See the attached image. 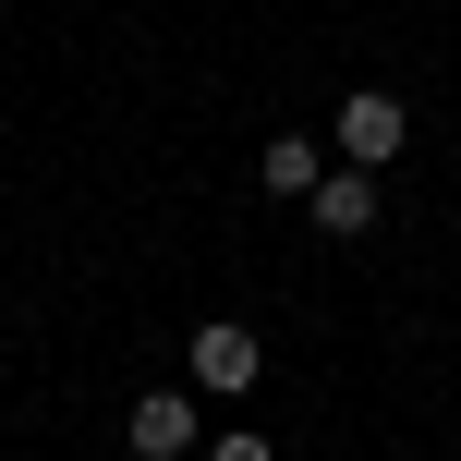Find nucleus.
<instances>
[{
  "label": "nucleus",
  "mask_w": 461,
  "mask_h": 461,
  "mask_svg": "<svg viewBox=\"0 0 461 461\" xmlns=\"http://www.w3.org/2000/svg\"><path fill=\"white\" fill-rule=\"evenodd\" d=\"M401 146H413V110H401L389 86H352L340 97V170H389Z\"/></svg>",
  "instance_id": "f257e3e1"
},
{
  "label": "nucleus",
  "mask_w": 461,
  "mask_h": 461,
  "mask_svg": "<svg viewBox=\"0 0 461 461\" xmlns=\"http://www.w3.org/2000/svg\"><path fill=\"white\" fill-rule=\"evenodd\" d=\"M183 365H194V389H207V401H243L255 376H267V340H255L243 316H207V328H194V352H183Z\"/></svg>",
  "instance_id": "f03ea898"
},
{
  "label": "nucleus",
  "mask_w": 461,
  "mask_h": 461,
  "mask_svg": "<svg viewBox=\"0 0 461 461\" xmlns=\"http://www.w3.org/2000/svg\"><path fill=\"white\" fill-rule=\"evenodd\" d=\"M122 438H134V461H194L207 449V413H194V389H146Z\"/></svg>",
  "instance_id": "7ed1b4c3"
},
{
  "label": "nucleus",
  "mask_w": 461,
  "mask_h": 461,
  "mask_svg": "<svg viewBox=\"0 0 461 461\" xmlns=\"http://www.w3.org/2000/svg\"><path fill=\"white\" fill-rule=\"evenodd\" d=\"M303 207H316V230H328V243H365V230H376V207H389V194H376V170H328V183L303 194Z\"/></svg>",
  "instance_id": "20e7f679"
},
{
  "label": "nucleus",
  "mask_w": 461,
  "mask_h": 461,
  "mask_svg": "<svg viewBox=\"0 0 461 461\" xmlns=\"http://www.w3.org/2000/svg\"><path fill=\"white\" fill-rule=\"evenodd\" d=\"M316 183H328V146H316V134H279V146H267V194H292V207H303Z\"/></svg>",
  "instance_id": "39448f33"
},
{
  "label": "nucleus",
  "mask_w": 461,
  "mask_h": 461,
  "mask_svg": "<svg viewBox=\"0 0 461 461\" xmlns=\"http://www.w3.org/2000/svg\"><path fill=\"white\" fill-rule=\"evenodd\" d=\"M194 461H267V438H255V425H230V438H207Z\"/></svg>",
  "instance_id": "423d86ee"
}]
</instances>
